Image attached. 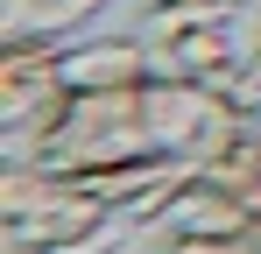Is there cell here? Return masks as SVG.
I'll list each match as a JSON object with an SVG mask.
<instances>
[{
	"label": "cell",
	"instance_id": "6da1fadb",
	"mask_svg": "<svg viewBox=\"0 0 261 254\" xmlns=\"http://www.w3.org/2000/svg\"><path fill=\"white\" fill-rule=\"evenodd\" d=\"M0 240L7 254H113L127 240V212L92 198L49 163L0 169Z\"/></svg>",
	"mask_w": 261,
	"mask_h": 254
},
{
	"label": "cell",
	"instance_id": "7a4b0ae2",
	"mask_svg": "<svg viewBox=\"0 0 261 254\" xmlns=\"http://www.w3.org/2000/svg\"><path fill=\"white\" fill-rule=\"evenodd\" d=\"M148 156H170V148L148 134V85H141V92H71L36 163H49L57 176H99Z\"/></svg>",
	"mask_w": 261,
	"mask_h": 254
},
{
	"label": "cell",
	"instance_id": "3957f363",
	"mask_svg": "<svg viewBox=\"0 0 261 254\" xmlns=\"http://www.w3.org/2000/svg\"><path fill=\"white\" fill-rule=\"evenodd\" d=\"M240 29L247 7L233 0H176V7H141V42L155 57V78H198L226 85L240 78Z\"/></svg>",
	"mask_w": 261,
	"mask_h": 254
},
{
	"label": "cell",
	"instance_id": "277c9868",
	"mask_svg": "<svg viewBox=\"0 0 261 254\" xmlns=\"http://www.w3.org/2000/svg\"><path fill=\"white\" fill-rule=\"evenodd\" d=\"M247 106L226 92V85H198V78H148V134L184 156V163H198L205 148H212L226 127L240 120Z\"/></svg>",
	"mask_w": 261,
	"mask_h": 254
},
{
	"label": "cell",
	"instance_id": "5b68a950",
	"mask_svg": "<svg viewBox=\"0 0 261 254\" xmlns=\"http://www.w3.org/2000/svg\"><path fill=\"white\" fill-rule=\"evenodd\" d=\"M155 78V57L141 29L134 36H92V42H64V85L71 92H141Z\"/></svg>",
	"mask_w": 261,
	"mask_h": 254
},
{
	"label": "cell",
	"instance_id": "8992f818",
	"mask_svg": "<svg viewBox=\"0 0 261 254\" xmlns=\"http://www.w3.org/2000/svg\"><path fill=\"white\" fill-rule=\"evenodd\" d=\"M99 7H106V0H0V42H14V36L64 42L71 29H85Z\"/></svg>",
	"mask_w": 261,
	"mask_h": 254
},
{
	"label": "cell",
	"instance_id": "52a82bcc",
	"mask_svg": "<svg viewBox=\"0 0 261 254\" xmlns=\"http://www.w3.org/2000/svg\"><path fill=\"white\" fill-rule=\"evenodd\" d=\"M148 254H247V247H240V240H205V233H170V226H155Z\"/></svg>",
	"mask_w": 261,
	"mask_h": 254
},
{
	"label": "cell",
	"instance_id": "ba28073f",
	"mask_svg": "<svg viewBox=\"0 0 261 254\" xmlns=\"http://www.w3.org/2000/svg\"><path fill=\"white\" fill-rule=\"evenodd\" d=\"M254 120H261V99H254Z\"/></svg>",
	"mask_w": 261,
	"mask_h": 254
},
{
	"label": "cell",
	"instance_id": "9c48e42d",
	"mask_svg": "<svg viewBox=\"0 0 261 254\" xmlns=\"http://www.w3.org/2000/svg\"><path fill=\"white\" fill-rule=\"evenodd\" d=\"M233 7H247V0H233Z\"/></svg>",
	"mask_w": 261,
	"mask_h": 254
}]
</instances>
